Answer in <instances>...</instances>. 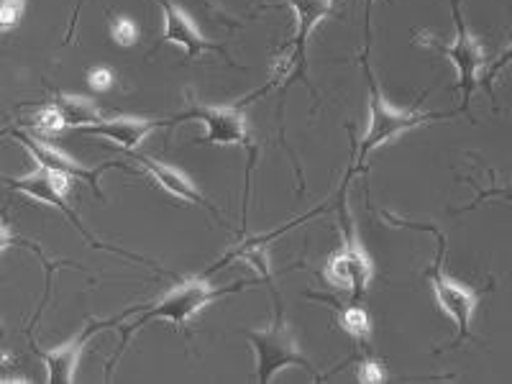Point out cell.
Returning <instances> with one entry per match:
<instances>
[{
    "label": "cell",
    "mask_w": 512,
    "mask_h": 384,
    "mask_svg": "<svg viewBox=\"0 0 512 384\" xmlns=\"http://www.w3.org/2000/svg\"><path fill=\"white\" fill-rule=\"evenodd\" d=\"M244 287V282L231 287H213L208 285L205 280H198V277H192V280H185L182 285L172 287L167 295H162L157 303L146 305V308H134V313H139V318L131 320L128 326H123V341L116 351V359L121 356V351L126 349V344L131 341L136 331L146 323H152V320H169L172 326L182 328L185 323H190L200 310L208 308L210 303H216L218 297L223 295H233V292H239ZM116 359L108 364V369L116 367Z\"/></svg>",
    "instance_id": "cell-1"
},
{
    "label": "cell",
    "mask_w": 512,
    "mask_h": 384,
    "mask_svg": "<svg viewBox=\"0 0 512 384\" xmlns=\"http://www.w3.org/2000/svg\"><path fill=\"white\" fill-rule=\"evenodd\" d=\"M367 77H369V126L364 139L359 141V149H356L354 172H361V169H364L369 154L377 152L379 146L390 144V141H395L397 136H402L405 131H413V128L423 126V123L441 121V118L451 116V113L400 111V108L387 103V98H384L382 90H379L372 72H367ZM354 172H349V177L354 175ZM349 177H346V180H349Z\"/></svg>",
    "instance_id": "cell-2"
},
{
    "label": "cell",
    "mask_w": 512,
    "mask_h": 384,
    "mask_svg": "<svg viewBox=\"0 0 512 384\" xmlns=\"http://www.w3.org/2000/svg\"><path fill=\"white\" fill-rule=\"evenodd\" d=\"M244 336L251 349H254L256 379L262 384L274 382L282 369L290 367H300L310 374L315 372L308 356H303V351L297 346L295 333L290 331V326L282 318L280 303H277V315H274L272 326L262 328V331H244Z\"/></svg>",
    "instance_id": "cell-3"
},
{
    "label": "cell",
    "mask_w": 512,
    "mask_h": 384,
    "mask_svg": "<svg viewBox=\"0 0 512 384\" xmlns=\"http://www.w3.org/2000/svg\"><path fill=\"white\" fill-rule=\"evenodd\" d=\"M410 226H423V223H410ZM433 233L438 239V259L436 264L428 272V280H431V290L436 295L438 308L443 310V315L454 320L456 326V344L464 341V338L472 336V323H474V313H477V303L479 295L472 290V287L461 285L456 282L454 277H448L443 272V259H446V236L441 231L431 226H423Z\"/></svg>",
    "instance_id": "cell-4"
},
{
    "label": "cell",
    "mask_w": 512,
    "mask_h": 384,
    "mask_svg": "<svg viewBox=\"0 0 512 384\" xmlns=\"http://www.w3.org/2000/svg\"><path fill=\"white\" fill-rule=\"evenodd\" d=\"M0 182L11 187V190L26 195V198L39 200V203H44V205H52L54 210H59V213H64V216H67V221H70L72 226L82 233V239L88 241L93 249H105V246L95 239L93 233H88V228L82 226L80 216H77L75 210L70 208V203H67V198H70V192H72V185H75V180H72V177H64V175H57V172H49V169L36 167L34 172H29V175L0 177Z\"/></svg>",
    "instance_id": "cell-5"
},
{
    "label": "cell",
    "mask_w": 512,
    "mask_h": 384,
    "mask_svg": "<svg viewBox=\"0 0 512 384\" xmlns=\"http://www.w3.org/2000/svg\"><path fill=\"white\" fill-rule=\"evenodd\" d=\"M246 100L233 105H192L187 111L169 118V123L200 121L205 136L198 144L210 146H246L249 144V121H246Z\"/></svg>",
    "instance_id": "cell-6"
},
{
    "label": "cell",
    "mask_w": 512,
    "mask_h": 384,
    "mask_svg": "<svg viewBox=\"0 0 512 384\" xmlns=\"http://www.w3.org/2000/svg\"><path fill=\"white\" fill-rule=\"evenodd\" d=\"M372 274V259H369L367 249H364V244L359 239V233L351 226V221H346L344 213V244H341L338 251H333V256L326 264L328 285L336 287V290L349 292L354 300H359L369 290Z\"/></svg>",
    "instance_id": "cell-7"
},
{
    "label": "cell",
    "mask_w": 512,
    "mask_h": 384,
    "mask_svg": "<svg viewBox=\"0 0 512 384\" xmlns=\"http://www.w3.org/2000/svg\"><path fill=\"white\" fill-rule=\"evenodd\" d=\"M8 134H11L13 139H16L18 144L24 146L26 152L31 154V159L36 162V167L49 169V172H57V175H64V177H72L75 182H85V185H88L90 190L98 195V198H103V192H100V187H98L100 175H103L105 169L121 167V162H108V164H98V167H85V164L77 162V159H72L70 154L62 152V149H57V146H52L49 141L39 139V136H31V134H26V131H8Z\"/></svg>",
    "instance_id": "cell-8"
},
{
    "label": "cell",
    "mask_w": 512,
    "mask_h": 384,
    "mask_svg": "<svg viewBox=\"0 0 512 384\" xmlns=\"http://www.w3.org/2000/svg\"><path fill=\"white\" fill-rule=\"evenodd\" d=\"M451 8H454V18H456V39L451 44H438L433 41V49L443 54L446 59H451L459 72V88H461V108L469 105L472 100L474 88H477L479 72L487 64V57H484V49L479 44V39H474L464 26V18H461V8L459 0H451Z\"/></svg>",
    "instance_id": "cell-9"
},
{
    "label": "cell",
    "mask_w": 512,
    "mask_h": 384,
    "mask_svg": "<svg viewBox=\"0 0 512 384\" xmlns=\"http://www.w3.org/2000/svg\"><path fill=\"white\" fill-rule=\"evenodd\" d=\"M159 8H162V18H164L162 41L182 49L190 59L203 57L205 52H223L221 47L210 44V41L200 34V29L195 26L190 13H185L180 6H175L172 0H159Z\"/></svg>",
    "instance_id": "cell-10"
},
{
    "label": "cell",
    "mask_w": 512,
    "mask_h": 384,
    "mask_svg": "<svg viewBox=\"0 0 512 384\" xmlns=\"http://www.w3.org/2000/svg\"><path fill=\"white\" fill-rule=\"evenodd\" d=\"M164 121H152V118H136V116H118V118H100L90 126L80 128L85 136H100L116 144L123 152H136L144 139L152 134L154 128L162 126Z\"/></svg>",
    "instance_id": "cell-11"
},
{
    "label": "cell",
    "mask_w": 512,
    "mask_h": 384,
    "mask_svg": "<svg viewBox=\"0 0 512 384\" xmlns=\"http://www.w3.org/2000/svg\"><path fill=\"white\" fill-rule=\"evenodd\" d=\"M113 326V320L108 323H100V326H88L80 336L70 338L67 344L54 346V349H39V359L47 364V382L49 384H72L77 377V364H80V356L88 346V341L93 338V333L98 328Z\"/></svg>",
    "instance_id": "cell-12"
},
{
    "label": "cell",
    "mask_w": 512,
    "mask_h": 384,
    "mask_svg": "<svg viewBox=\"0 0 512 384\" xmlns=\"http://www.w3.org/2000/svg\"><path fill=\"white\" fill-rule=\"evenodd\" d=\"M136 164L144 169L146 175L152 177L154 185L162 187V190L167 192V195H172V198L182 200V203L200 205V208L213 210V205H210L208 200L200 195L198 185H195V182H192L185 172H180L177 167H172V164L157 162V159H152V157H136Z\"/></svg>",
    "instance_id": "cell-13"
},
{
    "label": "cell",
    "mask_w": 512,
    "mask_h": 384,
    "mask_svg": "<svg viewBox=\"0 0 512 384\" xmlns=\"http://www.w3.org/2000/svg\"><path fill=\"white\" fill-rule=\"evenodd\" d=\"M292 11H295V36H292V57L287 59V67H295L300 75L305 72V44L308 36L313 34L315 26L331 13L333 0H290Z\"/></svg>",
    "instance_id": "cell-14"
},
{
    "label": "cell",
    "mask_w": 512,
    "mask_h": 384,
    "mask_svg": "<svg viewBox=\"0 0 512 384\" xmlns=\"http://www.w3.org/2000/svg\"><path fill=\"white\" fill-rule=\"evenodd\" d=\"M52 105L57 108L59 116H62L64 131H67V128H77V131H80V128L90 126V123L103 118V113H100V108L95 105V100L82 98V95H57Z\"/></svg>",
    "instance_id": "cell-15"
},
{
    "label": "cell",
    "mask_w": 512,
    "mask_h": 384,
    "mask_svg": "<svg viewBox=\"0 0 512 384\" xmlns=\"http://www.w3.org/2000/svg\"><path fill=\"white\" fill-rule=\"evenodd\" d=\"M310 297H318V300H326V303L336 305L338 326L344 328V331L349 333L351 338H356V341H369V336H372V318H369L367 310L359 308V305H341L336 303L333 297H323V295H310Z\"/></svg>",
    "instance_id": "cell-16"
},
{
    "label": "cell",
    "mask_w": 512,
    "mask_h": 384,
    "mask_svg": "<svg viewBox=\"0 0 512 384\" xmlns=\"http://www.w3.org/2000/svg\"><path fill=\"white\" fill-rule=\"evenodd\" d=\"M31 128H34L36 134H41V136H54V134H62L64 123H62V116L57 113V108L49 103V105H44L39 113H36V118L31 121Z\"/></svg>",
    "instance_id": "cell-17"
},
{
    "label": "cell",
    "mask_w": 512,
    "mask_h": 384,
    "mask_svg": "<svg viewBox=\"0 0 512 384\" xmlns=\"http://www.w3.org/2000/svg\"><path fill=\"white\" fill-rule=\"evenodd\" d=\"M111 36H113V41H116L118 47H134L136 41H139V36H141L139 24H136L134 18L116 16L111 21Z\"/></svg>",
    "instance_id": "cell-18"
},
{
    "label": "cell",
    "mask_w": 512,
    "mask_h": 384,
    "mask_svg": "<svg viewBox=\"0 0 512 384\" xmlns=\"http://www.w3.org/2000/svg\"><path fill=\"white\" fill-rule=\"evenodd\" d=\"M26 11V0H0V34L13 26L24 18Z\"/></svg>",
    "instance_id": "cell-19"
},
{
    "label": "cell",
    "mask_w": 512,
    "mask_h": 384,
    "mask_svg": "<svg viewBox=\"0 0 512 384\" xmlns=\"http://www.w3.org/2000/svg\"><path fill=\"white\" fill-rule=\"evenodd\" d=\"M356 379H359L361 384H382L384 379H387V372H384V367L379 361L364 359L359 367H356Z\"/></svg>",
    "instance_id": "cell-20"
},
{
    "label": "cell",
    "mask_w": 512,
    "mask_h": 384,
    "mask_svg": "<svg viewBox=\"0 0 512 384\" xmlns=\"http://www.w3.org/2000/svg\"><path fill=\"white\" fill-rule=\"evenodd\" d=\"M113 82H116V77H113V72L108 67H93L88 72V85L95 93H108L113 88Z\"/></svg>",
    "instance_id": "cell-21"
},
{
    "label": "cell",
    "mask_w": 512,
    "mask_h": 384,
    "mask_svg": "<svg viewBox=\"0 0 512 384\" xmlns=\"http://www.w3.org/2000/svg\"><path fill=\"white\" fill-rule=\"evenodd\" d=\"M13 244H18V239L11 233V228L6 226V223H0V254L6 249H11Z\"/></svg>",
    "instance_id": "cell-22"
}]
</instances>
